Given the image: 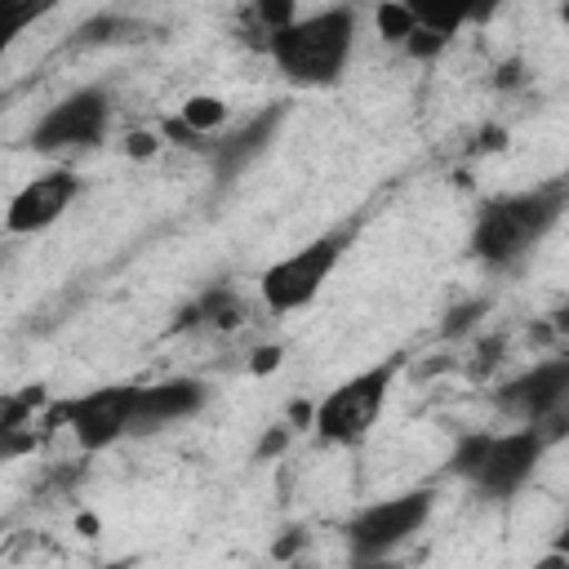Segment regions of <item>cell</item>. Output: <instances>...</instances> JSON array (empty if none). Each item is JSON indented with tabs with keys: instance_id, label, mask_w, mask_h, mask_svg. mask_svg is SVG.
<instances>
[{
	"instance_id": "26",
	"label": "cell",
	"mask_w": 569,
	"mask_h": 569,
	"mask_svg": "<svg viewBox=\"0 0 569 569\" xmlns=\"http://www.w3.org/2000/svg\"><path fill=\"white\" fill-rule=\"evenodd\" d=\"M533 569H569V560H565L560 551H551V556H542V560H538Z\"/></svg>"
},
{
	"instance_id": "7",
	"label": "cell",
	"mask_w": 569,
	"mask_h": 569,
	"mask_svg": "<svg viewBox=\"0 0 569 569\" xmlns=\"http://www.w3.org/2000/svg\"><path fill=\"white\" fill-rule=\"evenodd\" d=\"M111 124V93L98 84H84L67 98H58L31 129V151H71L93 147Z\"/></svg>"
},
{
	"instance_id": "27",
	"label": "cell",
	"mask_w": 569,
	"mask_h": 569,
	"mask_svg": "<svg viewBox=\"0 0 569 569\" xmlns=\"http://www.w3.org/2000/svg\"><path fill=\"white\" fill-rule=\"evenodd\" d=\"M498 84H516V62H502V76H493Z\"/></svg>"
},
{
	"instance_id": "25",
	"label": "cell",
	"mask_w": 569,
	"mask_h": 569,
	"mask_svg": "<svg viewBox=\"0 0 569 569\" xmlns=\"http://www.w3.org/2000/svg\"><path fill=\"white\" fill-rule=\"evenodd\" d=\"M551 551H560V556L569 560V520H565V525H560V533L551 538Z\"/></svg>"
},
{
	"instance_id": "29",
	"label": "cell",
	"mask_w": 569,
	"mask_h": 569,
	"mask_svg": "<svg viewBox=\"0 0 569 569\" xmlns=\"http://www.w3.org/2000/svg\"><path fill=\"white\" fill-rule=\"evenodd\" d=\"M107 569H124V565H107Z\"/></svg>"
},
{
	"instance_id": "13",
	"label": "cell",
	"mask_w": 569,
	"mask_h": 569,
	"mask_svg": "<svg viewBox=\"0 0 569 569\" xmlns=\"http://www.w3.org/2000/svg\"><path fill=\"white\" fill-rule=\"evenodd\" d=\"M196 320H204V325H213V329H240L244 325V302H240V293L236 289H227V284H213V289H204L200 293V302L196 307H187L182 311V329H191Z\"/></svg>"
},
{
	"instance_id": "12",
	"label": "cell",
	"mask_w": 569,
	"mask_h": 569,
	"mask_svg": "<svg viewBox=\"0 0 569 569\" xmlns=\"http://www.w3.org/2000/svg\"><path fill=\"white\" fill-rule=\"evenodd\" d=\"M284 124V107L280 102H271L267 111H258L249 124H240V129H231L222 142H213V173L222 178V182H231L240 169H249L267 147H271V138H276V129Z\"/></svg>"
},
{
	"instance_id": "2",
	"label": "cell",
	"mask_w": 569,
	"mask_h": 569,
	"mask_svg": "<svg viewBox=\"0 0 569 569\" xmlns=\"http://www.w3.org/2000/svg\"><path fill=\"white\" fill-rule=\"evenodd\" d=\"M351 49H356V13L347 4L307 13L267 40V53L280 67V76L302 89L333 84L347 71Z\"/></svg>"
},
{
	"instance_id": "8",
	"label": "cell",
	"mask_w": 569,
	"mask_h": 569,
	"mask_svg": "<svg viewBox=\"0 0 569 569\" xmlns=\"http://www.w3.org/2000/svg\"><path fill=\"white\" fill-rule=\"evenodd\" d=\"M547 453V440L533 431V427H520V431H489L485 449H480V462L476 471L467 476V485L485 498H511L542 462Z\"/></svg>"
},
{
	"instance_id": "4",
	"label": "cell",
	"mask_w": 569,
	"mask_h": 569,
	"mask_svg": "<svg viewBox=\"0 0 569 569\" xmlns=\"http://www.w3.org/2000/svg\"><path fill=\"white\" fill-rule=\"evenodd\" d=\"M347 240H351V231H329V236H320V240H311V244L284 253L280 262H271V267L262 271V280H258V293H262L267 311H276V316L302 311V307L325 289V280L333 276V267H338Z\"/></svg>"
},
{
	"instance_id": "21",
	"label": "cell",
	"mask_w": 569,
	"mask_h": 569,
	"mask_svg": "<svg viewBox=\"0 0 569 569\" xmlns=\"http://www.w3.org/2000/svg\"><path fill=\"white\" fill-rule=\"evenodd\" d=\"M160 138H164V142H178V147H200V133H196L191 124H182L178 116H169V120L160 124Z\"/></svg>"
},
{
	"instance_id": "28",
	"label": "cell",
	"mask_w": 569,
	"mask_h": 569,
	"mask_svg": "<svg viewBox=\"0 0 569 569\" xmlns=\"http://www.w3.org/2000/svg\"><path fill=\"white\" fill-rule=\"evenodd\" d=\"M80 529H84V538H93V529H98V520H93V516H80Z\"/></svg>"
},
{
	"instance_id": "5",
	"label": "cell",
	"mask_w": 569,
	"mask_h": 569,
	"mask_svg": "<svg viewBox=\"0 0 569 569\" xmlns=\"http://www.w3.org/2000/svg\"><path fill=\"white\" fill-rule=\"evenodd\" d=\"M133 409H138V387L111 382V387H93L84 396L62 400L53 409V422H62L84 453H98L133 431Z\"/></svg>"
},
{
	"instance_id": "16",
	"label": "cell",
	"mask_w": 569,
	"mask_h": 569,
	"mask_svg": "<svg viewBox=\"0 0 569 569\" xmlns=\"http://www.w3.org/2000/svg\"><path fill=\"white\" fill-rule=\"evenodd\" d=\"M253 18L267 27V40H271L276 31H284L289 22H298V9L289 0H262V4H253Z\"/></svg>"
},
{
	"instance_id": "19",
	"label": "cell",
	"mask_w": 569,
	"mask_h": 569,
	"mask_svg": "<svg viewBox=\"0 0 569 569\" xmlns=\"http://www.w3.org/2000/svg\"><path fill=\"white\" fill-rule=\"evenodd\" d=\"M160 129H133L129 138H124V156H133V160H151L156 151H160Z\"/></svg>"
},
{
	"instance_id": "20",
	"label": "cell",
	"mask_w": 569,
	"mask_h": 569,
	"mask_svg": "<svg viewBox=\"0 0 569 569\" xmlns=\"http://www.w3.org/2000/svg\"><path fill=\"white\" fill-rule=\"evenodd\" d=\"M302 547H307V529L289 525V529H284V533H280V538L271 542V556H276V560H293V556H298Z\"/></svg>"
},
{
	"instance_id": "9",
	"label": "cell",
	"mask_w": 569,
	"mask_h": 569,
	"mask_svg": "<svg viewBox=\"0 0 569 569\" xmlns=\"http://www.w3.org/2000/svg\"><path fill=\"white\" fill-rule=\"evenodd\" d=\"M498 405L516 418H525L529 427H538L542 418L569 409V356H551L538 360L533 369L516 373L511 382L498 387Z\"/></svg>"
},
{
	"instance_id": "1",
	"label": "cell",
	"mask_w": 569,
	"mask_h": 569,
	"mask_svg": "<svg viewBox=\"0 0 569 569\" xmlns=\"http://www.w3.org/2000/svg\"><path fill=\"white\" fill-rule=\"evenodd\" d=\"M565 204H569V187L560 182L489 200L471 227V253L489 267H516L560 222Z\"/></svg>"
},
{
	"instance_id": "17",
	"label": "cell",
	"mask_w": 569,
	"mask_h": 569,
	"mask_svg": "<svg viewBox=\"0 0 569 569\" xmlns=\"http://www.w3.org/2000/svg\"><path fill=\"white\" fill-rule=\"evenodd\" d=\"M449 49V40L445 36H436V31H427V27H418L409 40H405V53L409 58H418V62H431V58H440Z\"/></svg>"
},
{
	"instance_id": "10",
	"label": "cell",
	"mask_w": 569,
	"mask_h": 569,
	"mask_svg": "<svg viewBox=\"0 0 569 569\" xmlns=\"http://www.w3.org/2000/svg\"><path fill=\"white\" fill-rule=\"evenodd\" d=\"M76 191H80V178H76L71 169L36 173L27 187H18V191H13L9 213H4V227H9L13 236L44 231V227H53V222L67 213V204L76 200Z\"/></svg>"
},
{
	"instance_id": "3",
	"label": "cell",
	"mask_w": 569,
	"mask_h": 569,
	"mask_svg": "<svg viewBox=\"0 0 569 569\" xmlns=\"http://www.w3.org/2000/svg\"><path fill=\"white\" fill-rule=\"evenodd\" d=\"M400 373V356H387L369 369H360L356 378L338 382L320 405H316V436L325 445H360L369 436V427L378 422L391 382Z\"/></svg>"
},
{
	"instance_id": "18",
	"label": "cell",
	"mask_w": 569,
	"mask_h": 569,
	"mask_svg": "<svg viewBox=\"0 0 569 569\" xmlns=\"http://www.w3.org/2000/svg\"><path fill=\"white\" fill-rule=\"evenodd\" d=\"M289 436H293V431H289V422H276V427H267V431H262V440H258V449H253V458H258V462H271V458H280V453L289 449Z\"/></svg>"
},
{
	"instance_id": "15",
	"label": "cell",
	"mask_w": 569,
	"mask_h": 569,
	"mask_svg": "<svg viewBox=\"0 0 569 569\" xmlns=\"http://www.w3.org/2000/svg\"><path fill=\"white\" fill-rule=\"evenodd\" d=\"M373 27H378V36H382V40L405 44V40L418 31V4L387 0V4H378V9H373Z\"/></svg>"
},
{
	"instance_id": "24",
	"label": "cell",
	"mask_w": 569,
	"mask_h": 569,
	"mask_svg": "<svg viewBox=\"0 0 569 569\" xmlns=\"http://www.w3.org/2000/svg\"><path fill=\"white\" fill-rule=\"evenodd\" d=\"M289 427H316V405L293 400V405H289Z\"/></svg>"
},
{
	"instance_id": "14",
	"label": "cell",
	"mask_w": 569,
	"mask_h": 569,
	"mask_svg": "<svg viewBox=\"0 0 569 569\" xmlns=\"http://www.w3.org/2000/svg\"><path fill=\"white\" fill-rule=\"evenodd\" d=\"M227 116H231V107H227L218 93H191V98L178 107V120H182V124H191L200 138H204V133H213V129H222V124H227Z\"/></svg>"
},
{
	"instance_id": "23",
	"label": "cell",
	"mask_w": 569,
	"mask_h": 569,
	"mask_svg": "<svg viewBox=\"0 0 569 569\" xmlns=\"http://www.w3.org/2000/svg\"><path fill=\"white\" fill-rule=\"evenodd\" d=\"M485 311V302L476 298V302H467V307H458L453 316H449V325H445V333H458V329H467L471 325V316H480Z\"/></svg>"
},
{
	"instance_id": "6",
	"label": "cell",
	"mask_w": 569,
	"mask_h": 569,
	"mask_svg": "<svg viewBox=\"0 0 569 569\" xmlns=\"http://www.w3.org/2000/svg\"><path fill=\"white\" fill-rule=\"evenodd\" d=\"M431 516V489H409L382 502H369L365 511H356L347 520V547L356 565L382 560L391 547H400L405 538H413Z\"/></svg>"
},
{
	"instance_id": "11",
	"label": "cell",
	"mask_w": 569,
	"mask_h": 569,
	"mask_svg": "<svg viewBox=\"0 0 569 569\" xmlns=\"http://www.w3.org/2000/svg\"><path fill=\"white\" fill-rule=\"evenodd\" d=\"M209 400L200 378H164V382H147L138 387V409H133V431L129 436H156L169 422H182L191 413H200Z\"/></svg>"
},
{
	"instance_id": "22",
	"label": "cell",
	"mask_w": 569,
	"mask_h": 569,
	"mask_svg": "<svg viewBox=\"0 0 569 569\" xmlns=\"http://www.w3.org/2000/svg\"><path fill=\"white\" fill-rule=\"evenodd\" d=\"M280 356H284V347H276V342H262V347L253 351L249 369H253V373H271V369L280 365Z\"/></svg>"
}]
</instances>
